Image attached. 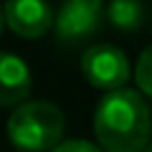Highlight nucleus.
Returning a JSON list of instances; mask_svg holds the SVG:
<instances>
[{
	"instance_id": "1a4fd4ad",
	"label": "nucleus",
	"mask_w": 152,
	"mask_h": 152,
	"mask_svg": "<svg viewBox=\"0 0 152 152\" xmlns=\"http://www.w3.org/2000/svg\"><path fill=\"white\" fill-rule=\"evenodd\" d=\"M51 152H104V150L99 145H94V142H89V140H64Z\"/></svg>"
},
{
	"instance_id": "6e6552de",
	"label": "nucleus",
	"mask_w": 152,
	"mask_h": 152,
	"mask_svg": "<svg viewBox=\"0 0 152 152\" xmlns=\"http://www.w3.org/2000/svg\"><path fill=\"white\" fill-rule=\"evenodd\" d=\"M134 81H137V86H140V91L152 99V46H147L140 53V58H137Z\"/></svg>"
},
{
	"instance_id": "f03ea898",
	"label": "nucleus",
	"mask_w": 152,
	"mask_h": 152,
	"mask_svg": "<svg viewBox=\"0 0 152 152\" xmlns=\"http://www.w3.org/2000/svg\"><path fill=\"white\" fill-rule=\"evenodd\" d=\"M66 119L53 102H23L8 119V137L20 152H51L64 142Z\"/></svg>"
},
{
	"instance_id": "39448f33",
	"label": "nucleus",
	"mask_w": 152,
	"mask_h": 152,
	"mask_svg": "<svg viewBox=\"0 0 152 152\" xmlns=\"http://www.w3.org/2000/svg\"><path fill=\"white\" fill-rule=\"evenodd\" d=\"M5 23L20 38H41L56 26L53 10L46 0H8Z\"/></svg>"
},
{
	"instance_id": "423d86ee",
	"label": "nucleus",
	"mask_w": 152,
	"mask_h": 152,
	"mask_svg": "<svg viewBox=\"0 0 152 152\" xmlns=\"http://www.w3.org/2000/svg\"><path fill=\"white\" fill-rule=\"evenodd\" d=\"M33 89V79L28 64L15 53H3L0 58V104L15 107L28 99Z\"/></svg>"
},
{
	"instance_id": "20e7f679",
	"label": "nucleus",
	"mask_w": 152,
	"mask_h": 152,
	"mask_svg": "<svg viewBox=\"0 0 152 152\" xmlns=\"http://www.w3.org/2000/svg\"><path fill=\"white\" fill-rule=\"evenodd\" d=\"M104 0H66L56 15V38L58 43L74 46L91 38L102 26Z\"/></svg>"
},
{
	"instance_id": "9d476101",
	"label": "nucleus",
	"mask_w": 152,
	"mask_h": 152,
	"mask_svg": "<svg viewBox=\"0 0 152 152\" xmlns=\"http://www.w3.org/2000/svg\"><path fill=\"white\" fill-rule=\"evenodd\" d=\"M145 152H152V145H150V147H147V150H145Z\"/></svg>"
},
{
	"instance_id": "f257e3e1",
	"label": "nucleus",
	"mask_w": 152,
	"mask_h": 152,
	"mask_svg": "<svg viewBox=\"0 0 152 152\" xmlns=\"http://www.w3.org/2000/svg\"><path fill=\"white\" fill-rule=\"evenodd\" d=\"M94 134L104 152H145L152 145V114L140 91H107L94 112Z\"/></svg>"
},
{
	"instance_id": "7ed1b4c3",
	"label": "nucleus",
	"mask_w": 152,
	"mask_h": 152,
	"mask_svg": "<svg viewBox=\"0 0 152 152\" xmlns=\"http://www.w3.org/2000/svg\"><path fill=\"white\" fill-rule=\"evenodd\" d=\"M81 74L91 86L102 91H117L124 89L132 76L129 61L117 46L112 43H99L89 46L81 56Z\"/></svg>"
},
{
	"instance_id": "0eeeda50",
	"label": "nucleus",
	"mask_w": 152,
	"mask_h": 152,
	"mask_svg": "<svg viewBox=\"0 0 152 152\" xmlns=\"http://www.w3.org/2000/svg\"><path fill=\"white\" fill-rule=\"evenodd\" d=\"M107 18L117 31L134 33L145 26L147 8H145L142 0H112L109 8H107Z\"/></svg>"
}]
</instances>
